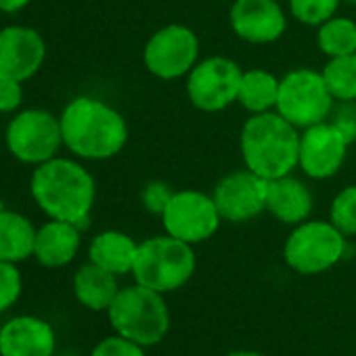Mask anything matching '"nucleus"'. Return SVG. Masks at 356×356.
Returning <instances> with one entry per match:
<instances>
[{"instance_id": "1", "label": "nucleus", "mask_w": 356, "mask_h": 356, "mask_svg": "<svg viewBox=\"0 0 356 356\" xmlns=\"http://www.w3.org/2000/svg\"><path fill=\"white\" fill-rule=\"evenodd\" d=\"M30 191L36 206L53 220H65L80 229L88 225L95 208L97 185L92 174L76 159L53 157L34 168Z\"/></svg>"}, {"instance_id": "2", "label": "nucleus", "mask_w": 356, "mask_h": 356, "mask_svg": "<svg viewBox=\"0 0 356 356\" xmlns=\"http://www.w3.org/2000/svg\"><path fill=\"white\" fill-rule=\"evenodd\" d=\"M63 147L80 159L115 157L128 143V124L109 103L95 97L72 99L59 115Z\"/></svg>"}, {"instance_id": "3", "label": "nucleus", "mask_w": 356, "mask_h": 356, "mask_svg": "<svg viewBox=\"0 0 356 356\" xmlns=\"http://www.w3.org/2000/svg\"><path fill=\"white\" fill-rule=\"evenodd\" d=\"M300 134L302 130L277 111L252 115L239 136L245 168L266 181L291 174L300 159Z\"/></svg>"}, {"instance_id": "4", "label": "nucleus", "mask_w": 356, "mask_h": 356, "mask_svg": "<svg viewBox=\"0 0 356 356\" xmlns=\"http://www.w3.org/2000/svg\"><path fill=\"white\" fill-rule=\"evenodd\" d=\"M197 258L191 243L170 235H157L138 243L132 277L159 293H170L187 285L195 273Z\"/></svg>"}, {"instance_id": "5", "label": "nucleus", "mask_w": 356, "mask_h": 356, "mask_svg": "<svg viewBox=\"0 0 356 356\" xmlns=\"http://www.w3.org/2000/svg\"><path fill=\"white\" fill-rule=\"evenodd\" d=\"M107 318L118 335L143 348L159 343L170 331V310L163 293L138 283L118 291L107 310Z\"/></svg>"}, {"instance_id": "6", "label": "nucleus", "mask_w": 356, "mask_h": 356, "mask_svg": "<svg viewBox=\"0 0 356 356\" xmlns=\"http://www.w3.org/2000/svg\"><path fill=\"white\" fill-rule=\"evenodd\" d=\"M346 235L329 220H304L289 233L283 258L300 275H321L341 262Z\"/></svg>"}, {"instance_id": "7", "label": "nucleus", "mask_w": 356, "mask_h": 356, "mask_svg": "<svg viewBox=\"0 0 356 356\" xmlns=\"http://www.w3.org/2000/svg\"><path fill=\"white\" fill-rule=\"evenodd\" d=\"M333 105L335 99L331 97L321 72L312 67H298L281 78L275 111L298 130L327 122L333 113Z\"/></svg>"}, {"instance_id": "8", "label": "nucleus", "mask_w": 356, "mask_h": 356, "mask_svg": "<svg viewBox=\"0 0 356 356\" xmlns=\"http://www.w3.org/2000/svg\"><path fill=\"white\" fill-rule=\"evenodd\" d=\"M5 143L22 163L40 165L57 157L63 147L61 120L47 109H26L9 122Z\"/></svg>"}, {"instance_id": "9", "label": "nucleus", "mask_w": 356, "mask_h": 356, "mask_svg": "<svg viewBox=\"0 0 356 356\" xmlns=\"http://www.w3.org/2000/svg\"><path fill=\"white\" fill-rule=\"evenodd\" d=\"M200 59L197 34L183 26L170 24L157 30L145 44L143 63L147 72L159 80H178L189 76Z\"/></svg>"}, {"instance_id": "10", "label": "nucleus", "mask_w": 356, "mask_h": 356, "mask_svg": "<svg viewBox=\"0 0 356 356\" xmlns=\"http://www.w3.org/2000/svg\"><path fill=\"white\" fill-rule=\"evenodd\" d=\"M159 218L165 235L191 245L214 237L222 220L214 197L195 189L174 191Z\"/></svg>"}, {"instance_id": "11", "label": "nucleus", "mask_w": 356, "mask_h": 356, "mask_svg": "<svg viewBox=\"0 0 356 356\" xmlns=\"http://www.w3.org/2000/svg\"><path fill=\"white\" fill-rule=\"evenodd\" d=\"M243 70L229 57H206L187 76V97L200 111L218 113L237 101Z\"/></svg>"}, {"instance_id": "12", "label": "nucleus", "mask_w": 356, "mask_h": 356, "mask_svg": "<svg viewBox=\"0 0 356 356\" xmlns=\"http://www.w3.org/2000/svg\"><path fill=\"white\" fill-rule=\"evenodd\" d=\"M350 138L333 122L314 124L300 134L298 168L312 181H327L335 176L346 161Z\"/></svg>"}, {"instance_id": "13", "label": "nucleus", "mask_w": 356, "mask_h": 356, "mask_svg": "<svg viewBox=\"0 0 356 356\" xmlns=\"http://www.w3.org/2000/svg\"><path fill=\"white\" fill-rule=\"evenodd\" d=\"M268 181L252 170H235L222 176L214 187V204L229 222H248L266 210Z\"/></svg>"}, {"instance_id": "14", "label": "nucleus", "mask_w": 356, "mask_h": 356, "mask_svg": "<svg viewBox=\"0 0 356 356\" xmlns=\"http://www.w3.org/2000/svg\"><path fill=\"white\" fill-rule=\"evenodd\" d=\"M47 59L42 34L28 26L0 30V78L26 82L34 78Z\"/></svg>"}, {"instance_id": "15", "label": "nucleus", "mask_w": 356, "mask_h": 356, "mask_svg": "<svg viewBox=\"0 0 356 356\" xmlns=\"http://www.w3.org/2000/svg\"><path fill=\"white\" fill-rule=\"evenodd\" d=\"M229 24L235 36L250 44H270L287 32V15L279 0H235Z\"/></svg>"}, {"instance_id": "16", "label": "nucleus", "mask_w": 356, "mask_h": 356, "mask_svg": "<svg viewBox=\"0 0 356 356\" xmlns=\"http://www.w3.org/2000/svg\"><path fill=\"white\" fill-rule=\"evenodd\" d=\"M55 329L44 318L22 314L0 329V356H53Z\"/></svg>"}, {"instance_id": "17", "label": "nucleus", "mask_w": 356, "mask_h": 356, "mask_svg": "<svg viewBox=\"0 0 356 356\" xmlns=\"http://www.w3.org/2000/svg\"><path fill=\"white\" fill-rule=\"evenodd\" d=\"M312 193L300 178L287 174L273 178L266 187V212L283 225H300L312 214Z\"/></svg>"}, {"instance_id": "18", "label": "nucleus", "mask_w": 356, "mask_h": 356, "mask_svg": "<svg viewBox=\"0 0 356 356\" xmlns=\"http://www.w3.org/2000/svg\"><path fill=\"white\" fill-rule=\"evenodd\" d=\"M80 227L65 220H49L36 231L34 258L47 268H61L74 262L80 252Z\"/></svg>"}, {"instance_id": "19", "label": "nucleus", "mask_w": 356, "mask_h": 356, "mask_svg": "<svg viewBox=\"0 0 356 356\" xmlns=\"http://www.w3.org/2000/svg\"><path fill=\"white\" fill-rule=\"evenodd\" d=\"M138 243L122 231H103L88 245V260L115 277L132 273Z\"/></svg>"}, {"instance_id": "20", "label": "nucleus", "mask_w": 356, "mask_h": 356, "mask_svg": "<svg viewBox=\"0 0 356 356\" xmlns=\"http://www.w3.org/2000/svg\"><path fill=\"white\" fill-rule=\"evenodd\" d=\"M72 285H74L76 300L84 308L95 310V312H103V310L107 312L120 291L118 277L113 273L97 266L90 260L76 270Z\"/></svg>"}, {"instance_id": "21", "label": "nucleus", "mask_w": 356, "mask_h": 356, "mask_svg": "<svg viewBox=\"0 0 356 356\" xmlns=\"http://www.w3.org/2000/svg\"><path fill=\"white\" fill-rule=\"evenodd\" d=\"M36 231L24 214L0 208V260L17 264L34 256Z\"/></svg>"}, {"instance_id": "22", "label": "nucleus", "mask_w": 356, "mask_h": 356, "mask_svg": "<svg viewBox=\"0 0 356 356\" xmlns=\"http://www.w3.org/2000/svg\"><path fill=\"white\" fill-rule=\"evenodd\" d=\"M281 80L266 70H248L241 76L237 103L252 115L277 109Z\"/></svg>"}, {"instance_id": "23", "label": "nucleus", "mask_w": 356, "mask_h": 356, "mask_svg": "<svg viewBox=\"0 0 356 356\" xmlns=\"http://www.w3.org/2000/svg\"><path fill=\"white\" fill-rule=\"evenodd\" d=\"M316 44L329 59L356 53V24L348 17H331L318 26Z\"/></svg>"}, {"instance_id": "24", "label": "nucleus", "mask_w": 356, "mask_h": 356, "mask_svg": "<svg viewBox=\"0 0 356 356\" xmlns=\"http://www.w3.org/2000/svg\"><path fill=\"white\" fill-rule=\"evenodd\" d=\"M331 97L339 103L356 101V53L333 57L321 70Z\"/></svg>"}, {"instance_id": "25", "label": "nucleus", "mask_w": 356, "mask_h": 356, "mask_svg": "<svg viewBox=\"0 0 356 356\" xmlns=\"http://www.w3.org/2000/svg\"><path fill=\"white\" fill-rule=\"evenodd\" d=\"M341 0H287L289 13L304 26L318 28L327 19L337 15Z\"/></svg>"}, {"instance_id": "26", "label": "nucleus", "mask_w": 356, "mask_h": 356, "mask_svg": "<svg viewBox=\"0 0 356 356\" xmlns=\"http://www.w3.org/2000/svg\"><path fill=\"white\" fill-rule=\"evenodd\" d=\"M329 222L346 237L356 235V185L343 187L331 202Z\"/></svg>"}, {"instance_id": "27", "label": "nucleus", "mask_w": 356, "mask_h": 356, "mask_svg": "<svg viewBox=\"0 0 356 356\" xmlns=\"http://www.w3.org/2000/svg\"><path fill=\"white\" fill-rule=\"evenodd\" d=\"M24 289V279L15 262L0 260V314L17 304Z\"/></svg>"}, {"instance_id": "28", "label": "nucleus", "mask_w": 356, "mask_h": 356, "mask_svg": "<svg viewBox=\"0 0 356 356\" xmlns=\"http://www.w3.org/2000/svg\"><path fill=\"white\" fill-rule=\"evenodd\" d=\"M90 356H147L145 354V348L138 346L136 341L128 339V337H122V335H111V337H105L101 339L92 354Z\"/></svg>"}, {"instance_id": "29", "label": "nucleus", "mask_w": 356, "mask_h": 356, "mask_svg": "<svg viewBox=\"0 0 356 356\" xmlns=\"http://www.w3.org/2000/svg\"><path fill=\"white\" fill-rule=\"evenodd\" d=\"M174 195L172 187L163 181H151L145 185L143 193H140V202H143V208L149 212V214H155V216H161L170 197Z\"/></svg>"}, {"instance_id": "30", "label": "nucleus", "mask_w": 356, "mask_h": 356, "mask_svg": "<svg viewBox=\"0 0 356 356\" xmlns=\"http://www.w3.org/2000/svg\"><path fill=\"white\" fill-rule=\"evenodd\" d=\"M24 103V82L0 78V113H13Z\"/></svg>"}, {"instance_id": "31", "label": "nucleus", "mask_w": 356, "mask_h": 356, "mask_svg": "<svg viewBox=\"0 0 356 356\" xmlns=\"http://www.w3.org/2000/svg\"><path fill=\"white\" fill-rule=\"evenodd\" d=\"M335 126L341 128V132L350 138V143L356 138V107H343L339 113H335Z\"/></svg>"}, {"instance_id": "32", "label": "nucleus", "mask_w": 356, "mask_h": 356, "mask_svg": "<svg viewBox=\"0 0 356 356\" xmlns=\"http://www.w3.org/2000/svg\"><path fill=\"white\" fill-rule=\"evenodd\" d=\"M32 0H0V13H19Z\"/></svg>"}, {"instance_id": "33", "label": "nucleus", "mask_w": 356, "mask_h": 356, "mask_svg": "<svg viewBox=\"0 0 356 356\" xmlns=\"http://www.w3.org/2000/svg\"><path fill=\"white\" fill-rule=\"evenodd\" d=\"M227 356H266L262 352H252V350H237V352H231Z\"/></svg>"}, {"instance_id": "34", "label": "nucleus", "mask_w": 356, "mask_h": 356, "mask_svg": "<svg viewBox=\"0 0 356 356\" xmlns=\"http://www.w3.org/2000/svg\"><path fill=\"white\" fill-rule=\"evenodd\" d=\"M343 3H350V5H356V0H343Z\"/></svg>"}, {"instance_id": "35", "label": "nucleus", "mask_w": 356, "mask_h": 356, "mask_svg": "<svg viewBox=\"0 0 356 356\" xmlns=\"http://www.w3.org/2000/svg\"><path fill=\"white\" fill-rule=\"evenodd\" d=\"M0 208H3V202H0Z\"/></svg>"}, {"instance_id": "36", "label": "nucleus", "mask_w": 356, "mask_h": 356, "mask_svg": "<svg viewBox=\"0 0 356 356\" xmlns=\"http://www.w3.org/2000/svg\"><path fill=\"white\" fill-rule=\"evenodd\" d=\"M0 329H3V325H0Z\"/></svg>"}]
</instances>
